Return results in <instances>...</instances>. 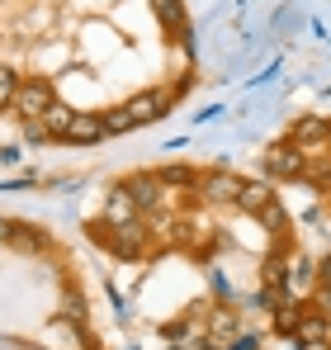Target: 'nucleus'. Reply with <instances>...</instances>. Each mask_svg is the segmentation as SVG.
Masks as SVG:
<instances>
[{
	"mask_svg": "<svg viewBox=\"0 0 331 350\" xmlns=\"http://www.w3.org/2000/svg\"><path fill=\"white\" fill-rule=\"evenodd\" d=\"M95 237L109 246L114 256H123V260H137V256L147 251V228H142V218H137V223H123V228H114V232H109V223L100 218V223H95Z\"/></svg>",
	"mask_w": 331,
	"mask_h": 350,
	"instance_id": "1",
	"label": "nucleus"
},
{
	"mask_svg": "<svg viewBox=\"0 0 331 350\" xmlns=\"http://www.w3.org/2000/svg\"><path fill=\"white\" fill-rule=\"evenodd\" d=\"M53 100H57V90H53L48 76H24V85H19V95H14L10 109H14L19 118H43Z\"/></svg>",
	"mask_w": 331,
	"mask_h": 350,
	"instance_id": "2",
	"label": "nucleus"
},
{
	"mask_svg": "<svg viewBox=\"0 0 331 350\" xmlns=\"http://www.w3.org/2000/svg\"><path fill=\"white\" fill-rule=\"evenodd\" d=\"M303 171H308V152L298 142H275L265 152V175L270 180H293V175H303Z\"/></svg>",
	"mask_w": 331,
	"mask_h": 350,
	"instance_id": "3",
	"label": "nucleus"
},
{
	"mask_svg": "<svg viewBox=\"0 0 331 350\" xmlns=\"http://www.w3.org/2000/svg\"><path fill=\"white\" fill-rule=\"evenodd\" d=\"M241 185H246V180H237L232 171H204L199 175V194H204L209 204H237Z\"/></svg>",
	"mask_w": 331,
	"mask_h": 350,
	"instance_id": "4",
	"label": "nucleus"
},
{
	"mask_svg": "<svg viewBox=\"0 0 331 350\" xmlns=\"http://www.w3.org/2000/svg\"><path fill=\"white\" fill-rule=\"evenodd\" d=\"M142 218V208H137V199L118 185V189H109V199H105V223L109 228H123V223H137Z\"/></svg>",
	"mask_w": 331,
	"mask_h": 350,
	"instance_id": "5",
	"label": "nucleus"
},
{
	"mask_svg": "<svg viewBox=\"0 0 331 350\" xmlns=\"http://www.w3.org/2000/svg\"><path fill=\"white\" fill-rule=\"evenodd\" d=\"M123 114L133 118V128H137V123H157V118L166 114V95H157V90H142V95H133V100L123 105Z\"/></svg>",
	"mask_w": 331,
	"mask_h": 350,
	"instance_id": "6",
	"label": "nucleus"
},
{
	"mask_svg": "<svg viewBox=\"0 0 331 350\" xmlns=\"http://www.w3.org/2000/svg\"><path fill=\"white\" fill-rule=\"evenodd\" d=\"M270 204H275L270 180H246V185H241V194H237V208H241V213H256V218H261Z\"/></svg>",
	"mask_w": 331,
	"mask_h": 350,
	"instance_id": "7",
	"label": "nucleus"
},
{
	"mask_svg": "<svg viewBox=\"0 0 331 350\" xmlns=\"http://www.w3.org/2000/svg\"><path fill=\"white\" fill-rule=\"evenodd\" d=\"M123 189H128V194H133V199H137V208H152V204H157V199H161V175H152V171H137V175H128V180H123Z\"/></svg>",
	"mask_w": 331,
	"mask_h": 350,
	"instance_id": "8",
	"label": "nucleus"
},
{
	"mask_svg": "<svg viewBox=\"0 0 331 350\" xmlns=\"http://www.w3.org/2000/svg\"><path fill=\"white\" fill-rule=\"evenodd\" d=\"M100 137H109V133H105V114H76L62 142H81V147H90V142H100Z\"/></svg>",
	"mask_w": 331,
	"mask_h": 350,
	"instance_id": "9",
	"label": "nucleus"
},
{
	"mask_svg": "<svg viewBox=\"0 0 331 350\" xmlns=\"http://www.w3.org/2000/svg\"><path fill=\"white\" fill-rule=\"evenodd\" d=\"M293 142H298V147L331 142V123H327V118H298V123H293Z\"/></svg>",
	"mask_w": 331,
	"mask_h": 350,
	"instance_id": "10",
	"label": "nucleus"
},
{
	"mask_svg": "<svg viewBox=\"0 0 331 350\" xmlns=\"http://www.w3.org/2000/svg\"><path fill=\"white\" fill-rule=\"evenodd\" d=\"M298 341H331V317L317 312V308H308L303 322H298Z\"/></svg>",
	"mask_w": 331,
	"mask_h": 350,
	"instance_id": "11",
	"label": "nucleus"
},
{
	"mask_svg": "<svg viewBox=\"0 0 331 350\" xmlns=\"http://www.w3.org/2000/svg\"><path fill=\"white\" fill-rule=\"evenodd\" d=\"M313 260H289V280H284V293L289 298H303L308 293V284H313Z\"/></svg>",
	"mask_w": 331,
	"mask_h": 350,
	"instance_id": "12",
	"label": "nucleus"
},
{
	"mask_svg": "<svg viewBox=\"0 0 331 350\" xmlns=\"http://www.w3.org/2000/svg\"><path fill=\"white\" fill-rule=\"evenodd\" d=\"M71 118H76V109H71V105H62V100H53V105H48V114H43L48 137H57V142H62V137H66V128H71Z\"/></svg>",
	"mask_w": 331,
	"mask_h": 350,
	"instance_id": "13",
	"label": "nucleus"
},
{
	"mask_svg": "<svg viewBox=\"0 0 331 350\" xmlns=\"http://www.w3.org/2000/svg\"><path fill=\"white\" fill-rule=\"evenodd\" d=\"M303 312H308V303H279V308H275V332H279V336H298Z\"/></svg>",
	"mask_w": 331,
	"mask_h": 350,
	"instance_id": "14",
	"label": "nucleus"
},
{
	"mask_svg": "<svg viewBox=\"0 0 331 350\" xmlns=\"http://www.w3.org/2000/svg\"><path fill=\"white\" fill-rule=\"evenodd\" d=\"M19 85H24V76H19L14 66H0V109H10V105H14Z\"/></svg>",
	"mask_w": 331,
	"mask_h": 350,
	"instance_id": "15",
	"label": "nucleus"
},
{
	"mask_svg": "<svg viewBox=\"0 0 331 350\" xmlns=\"http://www.w3.org/2000/svg\"><path fill=\"white\" fill-rule=\"evenodd\" d=\"M157 14H161L166 29H185V10H180V0H157Z\"/></svg>",
	"mask_w": 331,
	"mask_h": 350,
	"instance_id": "16",
	"label": "nucleus"
},
{
	"mask_svg": "<svg viewBox=\"0 0 331 350\" xmlns=\"http://www.w3.org/2000/svg\"><path fill=\"white\" fill-rule=\"evenodd\" d=\"M157 175H161V185H199V175L189 171V166H166Z\"/></svg>",
	"mask_w": 331,
	"mask_h": 350,
	"instance_id": "17",
	"label": "nucleus"
},
{
	"mask_svg": "<svg viewBox=\"0 0 331 350\" xmlns=\"http://www.w3.org/2000/svg\"><path fill=\"white\" fill-rule=\"evenodd\" d=\"M232 327H237V312H232V308H213V336H209V341H218V336H227Z\"/></svg>",
	"mask_w": 331,
	"mask_h": 350,
	"instance_id": "18",
	"label": "nucleus"
},
{
	"mask_svg": "<svg viewBox=\"0 0 331 350\" xmlns=\"http://www.w3.org/2000/svg\"><path fill=\"white\" fill-rule=\"evenodd\" d=\"M128 128H133V118L123 114V109H109V114H105V133H109V137L114 133H128Z\"/></svg>",
	"mask_w": 331,
	"mask_h": 350,
	"instance_id": "19",
	"label": "nucleus"
},
{
	"mask_svg": "<svg viewBox=\"0 0 331 350\" xmlns=\"http://www.w3.org/2000/svg\"><path fill=\"white\" fill-rule=\"evenodd\" d=\"M313 308H317V312H327V317H331V284H322V289H317V303H313Z\"/></svg>",
	"mask_w": 331,
	"mask_h": 350,
	"instance_id": "20",
	"label": "nucleus"
},
{
	"mask_svg": "<svg viewBox=\"0 0 331 350\" xmlns=\"http://www.w3.org/2000/svg\"><path fill=\"white\" fill-rule=\"evenodd\" d=\"M298 350H331V341H298Z\"/></svg>",
	"mask_w": 331,
	"mask_h": 350,
	"instance_id": "21",
	"label": "nucleus"
},
{
	"mask_svg": "<svg viewBox=\"0 0 331 350\" xmlns=\"http://www.w3.org/2000/svg\"><path fill=\"white\" fill-rule=\"evenodd\" d=\"M322 284H331V256L322 260Z\"/></svg>",
	"mask_w": 331,
	"mask_h": 350,
	"instance_id": "22",
	"label": "nucleus"
}]
</instances>
